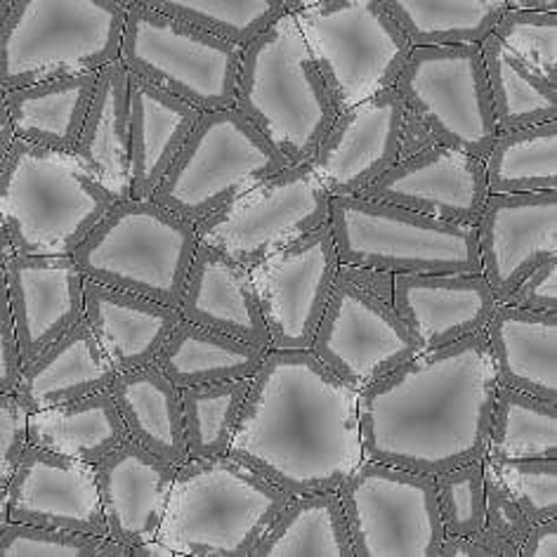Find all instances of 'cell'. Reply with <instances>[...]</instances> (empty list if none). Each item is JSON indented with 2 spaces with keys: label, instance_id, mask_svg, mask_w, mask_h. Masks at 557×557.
Segmentation results:
<instances>
[{
  "label": "cell",
  "instance_id": "cell-1",
  "mask_svg": "<svg viewBox=\"0 0 557 557\" xmlns=\"http://www.w3.org/2000/svg\"><path fill=\"white\" fill-rule=\"evenodd\" d=\"M496 375L484 333L421 350L359 389L364 458L440 475L486 451Z\"/></svg>",
  "mask_w": 557,
  "mask_h": 557
},
{
  "label": "cell",
  "instance_id": "cell-2",
  "mask_svg": "<svg viewBox=\"0 0 557 557\" xmlns=\"http://www.w3.org/2000/svg\"><path fill=\"white\" fill-rule=\"evenodd\" d=\"M357 397L310 350L270 347L248 383L227 456L288 496L336 492L364 458Z\"/></svg>",
  "mask_w": 557,
  "mask_h": 557
},
{
  "label": "cell",
  "instance_id": "cell-3",
  "mask_svg": "<svg viewBox=\"0 0 557 557\" xmlns=\"http://www.w3.org/2000/svg\"><path fill=\"white\" fill-rule=\"evenodd\" d=\"M234 109L288 165L308 161L338 116L294 12L242 48Z\"/></svg>",
  "mask_w": 557,
  "mask_h": 557
},
{
  "label": "cell",
  "instance_id": "cell-4",
  "mask_svg": "<svg viewBox=\"0 0 557 557\" xmlns=\"http://www.w3.org/2000/svg\"><path fill=\"white\" fill-rule=\"evenodd\" d=\"M290 496L232 456L175 468L159 541L175 557H250Z\"/></svg>",
  "mask_w": 557,
  "mask_h": 557
},
{
  "label": "cell",
  "instance_id": "cell-5",
  "mask_svg": "<svg viewBox=\"0 0 557 557\" xmlns=\"http://www.w3.org/2000/svg\"><path fill=\"white\" fill-rule=\"evenodd\" d=\"M116 201L72 154L17 137L0 169V220L15 253L74 256Z\"/></svg>",
  "mask_w": 557,
  "mask_h": 557
},
{
  "label": "cell",
  "instance_id": "cell-6",
  "mask_svg": "<svg viewBox=\"0 0 557 557\" xmlns=\"http://www.w3.org/2000/svg\"><path fill=\"white\" fill-rule=\"evenodd\" d=\"M199 234L191 220L151 199H123L74 250L83 276L177 308Z\"/></svg>",
  "mask_w": 557,
  "mask_h": 557
},
{
  "label": "cell",
  "instance_id": "cell-7",
  "mask_svg": "<svg viewBox=\"0 0 557 557\" xmlns=\"http://www.w3.org/2000/svg\"><path fill=\"white\" fill-rule=\"evenodd\" d=\"M123 22L114 0H15L0 24V90L97 74L119 58Z\"/></svg>",
  "mask_w": 557,
  "mask_h": 557
},
{
  "label": "cell",
  "instance_id": "cell-8",
  "mask_svg": "<svg viewBox=\"0 0 557 557\" xmlns=\"http://www.w3.org/2000/svg\"><path fill=\"white\" fill-rule=\"evenodd\" d=\"M395 88L404 104L401 154L437 143L486 157L498 128L480 44L411 48Z\"/></svg>",
  "mask_w": 557,
  "mask_h": 557
},
{
  "label": "cell",
  "instance_id": "cell-9",
  "mask_svg": "<svg viewBox=\"0 0 557 557\" xmlns=\"http://www.w3.org/2000/svg\"><path fill=\"white\" fill-rule=\"evenodd\" d=\"M341 264L387 274L480 272L475 225H456L364 197H331Z\"/></svg>",
  "mask_w": 557,
  "mask_h": 557
},
{
  "label": "cell",
  "instance_id": "cell-10",
  "mask_svg": "<svg viewBox=\"0 0 557 557\" xmlns=\"http://www.w3.org/2000/svg\"><path fill=\"white\" fill-rule=\"evenodd\" d=\"M308 350L357 393L421 352L393 305V274L341 264Z\"/></svg>",
  "mask_w": 557,
  "mask_h": 557
},
{
  "label": "cell",
  "instance_id": "cell-11",
  "mask_svg": "<svg viewBox=\"0 0 557 557\" xmlns=\"http://www.w3.org/2000/svg\"><path fill=\"white\" fill-rule=\"evenodd\" d=\"M286 165L234 107L201 111L151 201L197 225Z\"/></svg>",
  "mask_w": 557,
  "mask_h": 557
},
{
  "label": "cell",
  "instance_id": "cell-12",
  "mask_svg": "<svg viewBox=\"0 0 557 557\" xmlns=\"http://www.w3.org/2000/svg\"><path fill=\"white\" fill-rule=\"evenodd\" d=\"M294 15L338 111L395 86L413 48L383 0H324Z\"/></svg>",
  "mask_w": 557,
  "mask_h": 557
},
{
  "label": "cell",
  "instance_id": "cell-13",
  "mask_svg": "<svg viewBox=\"0 0 557 557\" xmlns=\"http://www.w3.org/2000/svg\"><path fill=\"white\" fill-rule=\"evenodd\" d=\"M119 60L194 109L234 107L242 48L145 3L125 8Z\"/></svg>",
  "mask_w": 557,
  "mask_h": 557
},
{
  "label": "cell",
  "instance_id": "cell-14",
  "mask_svg": "<svg viewBox=\"0 0 557 557\" xmlns=\"http://www.w3.org/2000/svg\"><path fill=\"white\" fill-rule=\"evenodd\" d=\"M336 492L352 557H437L444 529L433 475L361 458Z\"/></svg>",
  "mask_w": 557,
  "mask_h": 557
},
{
  "label": "cell",
  "instance_id": "cell-15",
  "mask_svg": "<svg viewBox=\"0 0 557 557\" xmlns=\"http://www.w3.org/2000/svg\"><path fill=\"white\" fill-rule=\"evenodd\" d=\"M331 197L308 163L276 171L213 215L197 222L199 242L246 270L329 222Z\"/></svg>",
  "mask_w": 557,
  "mask_h": 557
},
{
  "label": "cell",
  "instance_id": "cell-16",
  "mask_svg": "<svg viewBox=\"0 0 557 557\" xmlns=\"http://www.w3.org/2000/svg\"><path fill=\"white\" fill-rule=\"evenodd\" d=\"M341 270L329 222L250 268L274 350H308Z\"/></svg>",
  "mask_w": 557,
  "mask_h": 557
},
{
  "label": "cell",
  "instance_id": "cell-17",
  "mask_svg": "<svg viewBox=\"0 0 557 557\" xmlns=\"http://www.w3.org/2000/svg\"><path fill=\"white\" fill-rule=\"evenodd\" d=\"M404 104L395 86L338 111L305 161L329 197H359L401 154Z\"/></svg>",
  "mask_w": 557,
  "mask_h": 557
},
{
  "label": "cell",
  "instance_id": "cell-18",
  "mask_svg": "<svg viewBox=\"0 0 557 557\" xmlns=\"http://www.w3.org/2000/svg\"><path fill=\"white\" fill-rule=\"evenodd\" d=\"M359 197L456 225H475L490 187L482 159L428 143L401 154Z\"/></svg>",
  "mask_w": 557,
  "mask_h": 557
},
{
  "label": "cell",
  "instance_id": "cell-19",
  "mask_svg": "<svg viewBox=\"0 0 557 557\" xmlns=\"http://www.w3.org/2000/svg\"><path fill=\"white\" fill-rule=\"evenodd\" d=\"M480 272L496 302L539 262L557 258V189L490 194L475 220Z\"/></svg>",
  "mask_w": 557,
  "mask_h": 557
},
{
  "label": "cell",
  "instance_id": "cell-20",
  "mask_svg": "<svg viewBox=\"0 0 557 557\" xmlns=\"http://www.w3.org/2000/svg\"><path fill=\"white\" fill-rule=\"evenodd\" d=\"M8 522L107 536L95 468L26 444L5 484Z\"/></svg>",
  "mask_w": 557,
  "mask_h": 557
},
{
  "label": "cell",
  "instance_id": "cell-21",
  "mask_svg": "<svg viewBox=\"0 0 557 557\" xmlns=\"http://www.w3.org/2000/svg\"><path fill=\"white\" fill-rule=\"evenodd\" d=\"M22 367L83 317V276L74 256L12 253L3 264Z\"/></svg>",
  "mask_w": 557,
  "mask_h": 557
},
{
  "label": "cell",
  "instance_id": "cell-22",
  "mask_svg": "<svg viewBox=\"0 0 557 557\" xmlns=\"http://www.w3.org/2000/svg\"><path fill=\"white\" fill-rule=\"evenodd\" d=\"M92 468L107 539L128 550L159 539L177 466L125 440Z\"/></svg>",
  "mask_w": 557,
  "mask_h": 557
},
{
  "label": "cell",
  "instance_id": "cell-23",
  "mask_svg": "<svg viewBox=\"0 0 557 557\" xmlns=\"http://www.w3.org/2000/svg\"><path fill=\"white\" fill-rule=\"evenodd\" d=\"M393 305L421 350L480 333L496 308L482 272L393 274Z\"/></svg>",
  "mask_w": 557,
  "mask_h": 557
},
{
  "label": "cell",
  "instance_id": "cell-24",
  "mask_svg": "<svg viewBox=\"0 0 557 557\" xmlns=\"http://www.w3.org/2000/svg\"><path fill=\"white\" fill-rule=\"evenodd\" d=\"M177 310L191 324L270 350V331L250 272L203 242L194 250Z\"/></svg>",
  "mask_w": 557,
  "mask_h": 557
},
{
  "label": "cell",
  "instance_id": "cell-25",
  "mask_svg": "<svg viewBox=\"0 0 557 557\" xmlns=\"http://www.w3.org/2000/svg\"><path fill=\"white\" fill-rule=\"evenodd\" d=\"M83 322L116 371L147 367L180 322V310L86 278Z\"/></svg>",
  "mask_w": 557,
  "mask_h": 557
},
{
  "label": "cell",
  "instance_id": "cell-26",
  "mask_svg": "<svg viewBox=\"0 0 557 557\" xmlns=\"http://www.w3.org/2000/svg\"><path fill=\"white\" fill-rule=\"evenodd\" d=\"M482 333L498 385L557 401V312L496 302Z\"/></svg>",
  "mask_w": 557,
  "mask_h": 557
},
{
  "label": "cell",
  "instance_id": "cell-27",
  "mask_svg": "<svg viewBox=\"0 0 557 557\" xmlns=\"http://www.w3.org/2000/svg\"><path fill=\"white\" fill-rule=\"evenodd\" d=\"M72 157L119 201L131 199L128 69L119 58L97 72L92 100Z\"/></svg>",
  "mask_w": 557,
  "mask_h": 557
},
{
  "label": "cell",
  "instance_id": "cell-28",
  "mask_svg": "<svg viewBox=\"0 0 557 557\" xmlns=\"http://www.w3.org/2000/svg\"><path fill=\"white\" fill-rule=\"evenodd\" d=\"M116 369L95 341L88 324L78 322L50 343L29 364L22 367L15 387L26 413L58 407V404L102 393L114 381Z\"/></svg>",
  "mask_w": 557,
  "mask_h": 557
},
{
  "label": "cell",
  "instance_id": "cell-29",
  "mask_svg": "<svg viewBox=\"0 0 557 557\" xmlns=\"http://www.w3.org/2000/svg\"><path fill=\"white\" fill-rule=\"evenodd\" d=\"M131 197L151 199L201 111L128 72Z\"/></svg>",
  "mask_w": 557,
  "mask_h": 557
},
{
  "label": "cell",
  "instance_id": "cell-30",
  "mask_svg": "<svg viewBox=\"0 0 557 557\" xmlns=\"http://www.w3.org/2000/svg\"><path fill=\"white\" fill-rule=\"evenodd\" d=\"M107 393L116 404L128 440L173 466L187 461L180 387L154 364L116 371Z\"/></svg>",
  "mask_w": 557,
  "mask_h": 557
},
{
  "label": "cell",
  "instance_id": "cell-31",
  "mask_svg": "<svg viewBox=\"0 0 557 557\" xmlns=\"http://www.w3.org/2000/svg\"><path fill=\"white\" fill-rule=\"evenodd\" d=\"M95 83L97 74H74L3 90L12 133L29 145L72 154Z\"/></svg>",
  "mask_w": 557,
  "mask_h": 557
},
{
  "label": "cell",
  "instance_id": "cell-32",
  "mask_svg": "<svg viewBox=\"0 0 557 557\" xmlns=\"http://www.w3.org/2000/svg\"><path fill=\"white\" fill-rule=\"evenodd\" d=\"M128 440L114 399L102 389L26 416V442L97 466Z\"/></svg>",
  "mask_w": 557,
  "mask_h": 557
},
{
  "label": "cell",
  "instance_id": "cell-33",
  "mask_svg": "<svg viewBox=\"0 0 557 557\" xmlns=\"http://www.w3.org/2000/svg\"><path fill=\"white\" fill-rule=\"evenodd\" d=\"M264 355H268L264 347L248 345L180 317V322L171 331V336L165 338L151 364L173 385L189 387L253 379Z\"/></svg>",
  "mask_w": 557,
  "mask_h": 557
},
{
  "label": "cell",
  "instance_id": "cell-34",
  "mask_svg": "<svg viewBox=\"0 0 557 557\" xmlns=\"http://www.w3.org/2000/svg\"><path fill=\"white\" fill-rule=\"evenodd\" d=\"M250 557H352L338 492L290 496Z\"/></svg>",
  "mask_w": 557,
  "mask_h": 557
},
{
  "label": "cell",
  "instance_id": "cell-35",
  "mask_svg": "<svg viewBox=\"0 0 557 557\" xmlns=\"http://www.w3.org/2000/svg\"><path fill=\"white\" fill-rule=\"evenodd\" d=\"M482 62L490 86L498 133L557 121V83L539 74L490 34L482 44Z\"/></svg>",
  "mask_w": 557,
  "mask_h": 557
},
{
  "label": "cell",
  "instance_id": "cell-36",
  "mask_svg": "<svg viewBox=\"0 0 557 557\" xmlns=\"http://www.w3.org/2000/svg\"><path fill=\"white\" fill-rule=\"evenodd\" d=\"M395 24L416 46L482 44L506 0H383Z\"/></svg>",
  "mask_w": 557,
  "mask_h": 557
},
{
  "label": "cell",
  "instance_id": "cell-37",
  "mask_svg": "<svg viewBox=\"0 0 557 557\" xmlns=\"http://www.w3.org/2000/svg\"><path fill=\"white\" fill-rule=\"evenodd\" d=\"M482 161L490 194L557 189V121L498 133Z\"/></svg>",
  "mask_w": 557,
  "mask_h": 557
},
{
  "label": "cell",
  "instance_id": "cell-38",
  "mask_svg": "<svg viewBox=\"0 0 557 557\" xmlns=\"http://www.w3.org/2000/svg\"><path fill=\"white\" fill-rule=\"evenodd\" d=\"M484 456L557 458V401L498 385Z\"/></svg>",
  "mask_w": 557,
  "mask_h": 557
},
{
  "label": "cell",
  "instance_id": "cell-39",
  "mask_svg": "<svg viewBox=\"0 0 557 557\" xmlns=\"http://www.w3.org/2000/svg\"><path fill=\"white\" fill-rule=\"evenodd\" d=\"M250 379L180 387L187 458L225 456Z\"/></svg>",
  "mask_w": 557,
  "mask_h": 557
},
{
  "label": "cell",
  "instance_id": "cell-40",
  "mask_svg": "<svg viewBox=\"0 0 557 557\" xmlns=\"http://www.w3.org/2000/svg\"><path fill=\"white\" fill-rule=\"evenodd\" d=\"M163 15L213 34L234 46H248L284 15V0H139Z\"/></svg>",
  "mask_w": 557,
  "mask_h": 557
},
{
  "label": "cell",
  "instance_id": "cell-41",
  "mask_svg": "<svg viewBox=\"0 0 557 557\" xmlns=\"http://www.w3.org/2000/svg\"><path fill=\"white\" fill-rule=\"evenodd\" d=\"M0 557H131V550L107 536L8 522L0 532Z\"/></svg>",
  "mask_w": 557,
  "mask_h": 557
},
{
  "label": "cell",
  "instance_id": "cell-42",
  "mask_svg": "<svg viewBox=\"0 0 557 557\" xmlns=\"http://www.w3.org/2000/svg\"><path fill=\"white\" fill-rule=\"evenodd\" d=\"M435 478L444 536H472L484 527V456Z\"/></svg>",
  "mask_w": 557,
  "mask_h": 557
},
{
  "label": "cell",
  "instance_id": "cell-43",
  "mask_svg": "<svg viewBox=\"0 0 557 557\" xmlns=\"http://www.w3.org/2000/svg\"><path fill=\"white\" fill-rule=\"evenodd\" d=\"M492 34L515 58L557 83V12L506 8Z\"/></svg>",
  "mask_w": 557,
  "mask_h": 557
},
{
  "label": "cell",
  "instance_id": "cell-44",
  "mask_svg": "<svg viewBox=\"0 0 557 557\" xmlns=\"http://www.w3.org/2000/svg\"><path fill=\"white\" fill-rule=\"evenodd\" d=\"M494 472L508 486L529 522L557 518V458H490Z\"/></svg>",
  "mask_w": 557,
  "mask_h": 557
},
{
  "label": "cell",
  "instance_id": "cell-45",
  "mask_svg": "<svg viewBox=\"0 0 557 557\" xmlns=\"http://www.w3.org/2000/svg\"><path fill=\"white\" fill-rule=\"evenodd\" d=\"M527 515L484 456V527L498 557H518L529 529Z\"/></svg>",
  "mask_w": 557,
  "mask_h": 557
},
{
  "label": "cell",
  "instance_id": "cell-46",
  "mask_svg": "<svg viewBox=\"0 0 557 557\" xmlns=\"http://www.w3.org/2000/svg\"><path fill=\"white\" fill-rule=\"evenodd\" d=\"M26 413L12 393H0V484H8L26 449Z\"/></svg>",
  "mask_w": 557,
  "mask_h": 557
},
{
  "label": "cell",
  "instance_id": "cell-47",
  "mask_svg": "<svg viewBox=\"0 0 557 557\" xmlns=\"http://www.w3.org/2000/svg\"><path fill=\"white\" fill-rule=\"evenodd\" d=\"M512 308L532 312H557V258L543 260L520 278L504 300Z\"/></svg>",
  "mask_w": 557,
  "mask_h": 557
},
{
  "label": "cell",
  "instance_id": "cell-48",
  "mask_svg": "<svg viewBox=\"0 0 557 557\" xmlns=\"http://www.w3.org/2000/svg\"><path fill=\"white\" fill-rule=\"evenodd\" d=\"M22 373L15 322L10 314L5 274L0 268V393H15Z\"/></svg>",
  "mask_w": 557,
  "mask_h": 557
},
{
  "label": "cell",
  "instance_id": "cell-49",
  "mask_svg": "<svg viewBox=\"0 0 557 557\" xmlns=\"http://www.w3.org/2000/svg\"><path fill=\"white\" fill-rule=\"evenodd\" d=\"M557 555V518L532 522L518 557H555Z\"/></svg>",
  "mask_w": 557,
  "mask_h": 557
},
{
  "label": "cell",
  "instance_id": "cell-50",
  "mask_svg": "<svg viewBox=\"0 0 557 557\" xmlns=\"http://www.w3.org/2000/svg\"><path fill=\"white\" fill-rule=\"evenodd\" d=\"M437 557H498V553L480 529L472 536H444Z\"/></svg>",
  "mask_w": 557,
  "mask_h": 557
},
{
  "label": "cell",
  "instance_id": "cell-51",
  "mask_svg": "<svg viewBox=\"0 0 557 557\" xmlns=\"http://www.w3.org/2000/svg\"><path fill=\"white\" fill-rule=\"evenodd\" d=\"M12 143H15V133H12V123H10V116H8L5 92L0 90V169H3Z\"/></svg>",
  "mask_w": 557,
  "mask_h": 557
},
{
  "label": "cell",
  "instance_id": "cell-52",
  "mask_svg": "<svg viewBox=\"0 0 557 557\" xmlns=\"http://www.w3.org/2000/svg\"><path fill=\"white\" fill-rule=\"evenodd\" d=\"M131 557H175V555L163 541L154 539V541H147V543H139V546H135L131 550Z\"/></svg>",
  "mask_w": 557,
  "mask_h": 557
},
{
  "label": "cell",
  "instance_id": "cell-53",
  "mask_svg": "<svg viewBox=\"0 0 557 557\" xmlns=\"http://www.w3.org/2000/svg\"><path fill=\"white\" fill-rule=\"evenodd\" d=\"M506 8H515V10H539V12H557V0H506Z\"/></svg>",
  "mask_w": 557,
  "mask_h": 557
},
{
  "label": "cell",
  "instance_id": "cell-54",
  "mask_svg": "<svg viewBox=\"0 0 557 557\" xmlns=\"http://www.w3.org/2000/svg\"><path fill=\"white\" fill-rule=\"evenodd\" d=\"M12 253H15V250H12V244L8 239V232L3 227V220H0V264H3Z\"/></svg>",
  "mask_w": 557,
  "mask_h": 557
},
{
  "label": "cell",
  "instance_id": "cell-55",
  "mask_svg": "<svg viewBox=\"0 0 557 557\" xmlns=\"http://www.w3.org/2000/svg\"><path fill=\"white\" fill-rule=\"evenodd\" d=\"M317 3H324V0H284V5L288 12H300L305 8H312Z\"/></svg>",
  "mask_w": 557,
  "mask_h": 557
},
{
  "label": "cell",
  "instance_id": "cell-56",
  "mask_svg": "<svg viewBox=\"0 0 557 557\" xmlns=\"http://www.w3.org/2000/svg\"><path fill=\"white\" fill-rule=\"evenodd\" d=\"M8 524V508H5V484H0V532Z\"/></svg>",
  "mask_w": 557,
  "mask_h": 557
},
{
  "label": "cell",
  "instance_id": "cell-57",
  "mask_svg": "<svg viewBox=\"0 0 557 557\" xmlns=\"http://www.w3.org/2000/svg\"><path fill=\"white\" fill-rule=\"evenodd\" d=\"M12 3H15V0H0V24L5 22V17H8V12H10Z\"/></svg>",
  "mask_w": 557,
  "mask_h": 557
},
{
  "label": "cell",
  "instance_id": "cell-58",
  "mask_svg": "<svg viewBox=\"0 0 557 557\" xmlns=\"http://www.w3.org/2000/svg\"><path fill=\"white\" fill-rule=\"evenodd\" d=\"M114 3H119V5H123V8H131V5L139 3V0H114Z\"/></svg>",
  "mask_w": 557,
  "mask_h": 557
}]
</instances>
